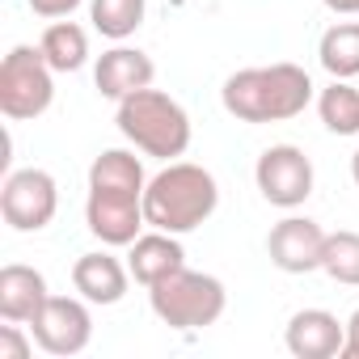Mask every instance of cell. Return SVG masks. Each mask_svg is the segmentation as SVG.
<instances>
[{
	"label": "cell",
	"mask_w": 359,
	"mask_h": 359,
	"mask_svg": "<svg viewBox=\"0 0 359 359\" xmlns=\"http://www.w3.org/2000/svg\"><path fill=\"white\" fill-rule=\"evenodd\" d=\"M220 102L237 123H287L313 102V81L300 64L241 68L224 81Z\"/></svg>",
	"instance_id": "obj_1"
},
{
	"label": "cell",
	"mask_w": 359,
	"mask_h": 359,
	"mask_svg": "<svg viewBox=\"0 0 359 359\" xmlns=\"http://www.w3.org/2000/svg\"><path fill=\"white\" fill-rule=\"evenodd\" d=\"M342 355L346 359H359V309L351 313V321H346V342H342Z\"/></svg>",
	"instance_id": "obj_24"
},
{
	"label": "cell",
	"mask_w": 359,
	"mask_h": 359,
	"mask_svg": "<svg viewBox=\"0 0 359 359\" xmlns=\"http://www.w3.org/2000/svg\"><path fill=\"white\" fill-rule=\"evenodd\" d=\"M30 334L34 342L55 355V359H68V355H81L93 338V317L85 309V296H51L43 304V313L30 321Z\"/></svg>",
	"instance_id": "obj_8"
},
{
	"label": "cell",
	"mask_w": 359,
	"mask_h": 359,
	"mask_svg": "<svg viewBox=\"0 0 359 359\" xmlns=\"http://www.w3.org/2000/svg\"><path fill=\"white\" fill-rule=\"evenodd\" d=\"M216 203H220L216 177L195 161H169L144 187V220L161 233H173V237L208 224Z\"/></svg>",
	"instance_id": "obj_2"
},
{
	"label": "cell",
	"mask_w": 359,
	"mask_h": 359,
	"mask_svg": "<svg viewBox=\"0 0 359 359\" xmlns=\"http://www.w3.org/2000/svg\"><path fill=\"white\" fill-rule=\"evenodd\" d=\"M85 224L102 245H131L140 237L144 220V195L135 191H106V187H89L85 199Z\"/></svg>",
	"instance_id": "obj_9"
},
{
	"label": "cell",
	"mask_w": 359,
	"mask_h": 359,
	"mask_svg": "<svg viewBox=\"0 0 359 359\" xmlns=\"http://www.w3.org/2000/svg\"><path fill=\"white\" fill-rule=\"evenodd\" d=\"M51 97H55V68L47 64L43 47H13L0 64V110L13 123H26V118H39L51 110Z\"/></svg>",
	"instance_id": "obj_5"
},
{
	"label": "cell",
	"mask_w": 359,
	"mask_h": 359,
	"mask_svg": "<svg viewBox=\"0 0 359 359\" xmlns=\"http://www.w3.org/2000/svg\"><path fill=\"white\" fill-rule=\"evenodd\" d=\"M144 9L148 0H89V22L102 39L123 43L144 26Z\"/></svg>",
	"instance_id": "obj_19"
},
{
	"label": "cell",
	"mask_w": 359,
	"mask_h": 359,
	"mask_svg": "<svg viewBox=\"0 0 359 359\" xmlns=\"http://www.w3.org/2000/svg\"><path fill=\"white\" fill-rule=\"evenodd\" d=\"M152 76H156V68H152V60H148L140 47H110V51H102V60H97V68H93L97 93L110 97V102H123L127 93L148 89Z\"/></svg>",
	"instance_id": "obj_12"
},
{
	"label": "cell",
	"mask_w": 359,
	"mask_h": 359,
	"mask_svg": "<svg viewBox=\"0 0 359 359\" xmlns=\"http://www.w3.org/2000/svg\"><path fill=\"white\" fill-rule=\"evenodd\" d=\"M34 18H47V22H60V18H72L81 9V0H26Z\"/></svg>",
	"instance_id": "obj_23"
},
{
	"label": "cell",
	"mask_w": 359,
	"mask_h": 359,
	"mask_svg": "<svg viewBox=\"0 0 359 359\" xmlns=\"http://www.w3.org/2000/svg\"><path fill=\"white\" fill-rule=\"evenodd\" d=\"M89 187L135 191V195H144L148 177H144V165H140L135 152H127V148H106V152L93 156V165H89Z\"/></svg>",
	"instance_id": "obj_16"
},
{
	"label": "cell",
	"mask_w": 359,
	"mask_h": 359,
	"mask_svg": "<svg viewBox=\"0 0 359 359\" xmlns=\"http://www.w3.org/2000/svg\"><path fill=\"white\" fill-rule=\"evenodd\" d=\"M321 271H325V275H330L334 283L359 287V233H351V229L325 233V254H321Z\"/></svg>",
	"instance_id": "obj_21"
},
{
	"label": "cell",
	"mask_w": 359,
	"mask_h": 359,
	"mask_svg": "<svg viewBox=\"0 0 359 359\" xmlns=\"http://www.w3.org/2000/svg\"><path fill=\"white\" fill-rule=\"evenodd\" d=\"M283 342L296 359H334V355H342L346 321H338L325 309H300V313H292Z\"/></svg>",
	"instance_id": "obj_11"
},
{
	"label": "cell",
	"mask_w": 359,
	"mask_h": 359,
	"mask_svg": "<svg viewBox=\"0 0 359 359\" xmlns=\"http://www.w3.org/2000/svg\"><path fill=\"white\" fill-rule=\"evenodd\" d=\"M47 300H51V292H47L43 271L22 266V262H9L5 271H0V317H5V321L30 325L43 313Z\"/></svg>",
	"instance_id": "obj_14"
},
{
	"label": "cell",
	"mask_w": 359,
	"mask_h": 359,
	"mask_svg": "<svg viewBox=\"0 0 359 359\" xmlns=\"http://www.w3.org/2000/svg\"><path fill=\"white\" fill-rule=\"evenodd\" d=\"M321 5L338 18H359V0H321Z\"/></svg>",
	"instance_id": "obj_25"
},
{
	"label": "cell",
	"mask_w": 359,
	"mask_h": 359,
	"mask_svg": "<svg viewBox=\"0 0 359 359\" xmlns=\"http://www.w3.org/2000/svg\"><path fill=\"white\" fill-rule=\"evenodd\" d=\"M0 359H30V338L22 334L18 321H9L0 330Z\"/></svg>",
	"instance_id": "obj_22"
},
{
	"label": "cell",
	"mask_w": 359,
	"mask_h": 359,
	"mask_svg": "<svg viewBox=\"0 0 359 359\" xmlns=\"http://www.w3.org/2000/svg\"><path fill=\"white\" fill-rule=\"evenodd\" d=\"M266 254L283 275H309L321 271V254H325V229L309 216H287L271 229L266 237Z\"/></svg>",
	"instance_id": "obj_10"
},
{
	"label": "cell",
	"mask_w": 359,
	"mask_h": 359,
	"mask_svg": "<svg viewBox=\"0 0 359 359\" xmlns=\"http://www.w3.org/2000/svg\"><path fill=\"white\" fill-rule=\"evenodd\" d=\"M351 177H355V187H359V148H355V156H351Z\"/></svg>",
	"instance_id": "obj_26"
},
{
	"label": "cell",
	"mask_w": 359,
	"mask_h": 359,
	"mask_svg": "<svg viewBox=\"0 0 359 359\" xmlns=\"http://www.w3.org/2000/svg\"><path fill=\"white\" fill-rule=\"evenodd\" d=\"M127 279L131 271L114 258V254H81L76 266H72V287L89 300V304H118L127 296Z\"/></svg>",
	"instance_id": "obj_15"
},
{
	"label": "cell",
	"mask_w": 359,
	"mask_h": 359,
	"mask_svg": "<svg viewBox=\"0 0 359 359\" xmlns=\"http://www.w3.org/2000/svg\"><path fill=\"white\" fill-rule=\"evenodd\" d=\"M317 60L334 81H351L359 76V22H338L321 34L317 43Z\"/></svg>",
	"instance_id": "obj_17"
},
{
	"label": "cell",
	"mask_w": 359,
	"mask_h": 359,
	"mask_svg": "<svg viewBox=\"0 0 359 359\" xmlns=\"http://www.w3.org/2000/svg\"><path fill=\"white\" fill-rule=\"evenodd\" d=\"M182 266H187V250H182V241H177L173 233H161V229H156V233H140V237L131 241L127 271H131V279L144 283V287L169 279L173 271H182Z\"/></svg>",
	"instance_id": "obj_13"
},
{
	"label": "cell",
	"mask_w": 359,
	"mask_h": 359,
	"mask_svg": "<svg viewBox=\"0 0 359 359\" xmlns=\"http://www.w3.org/2000/svg\"><path fill=\"white\" fill-rule=\"evenodd\" d=\"M317 114L325 123V131L334 135H359V89L346 81H334L321 89L317 97Z\"/></svg>",
	"instance_id": "obj_20"
},
{
	"label": "cell",
	"mask_w": 359,
	"mask_h": 359,
	"mask_svg": "<svg viewBox=\"0 0 359 359\" xmlns=\"http://www.w3.org/2000/svg\"><path fill=\"white\" fill-rule=\"evenodd\" d=\"M39 47H43V55H47V64L55 72H81L85 60H89V34L76 22H64V18L43 30Z\"/></svg>",
	"instance_id": "obj_18"
},
{
	"label": "cell",
	"mask_w": 359,
	"mask_h": 359,
	"mask_svg": "<svg viewBox=\"0 0 359 359\" xmlns=\"http://www.w3.org/2000/svg\"><path fill=\"white\" fill-rule=\"evenodd\" d=\"M118 131L144 152V156H161V161H173L191 148V114L182 110V102L161 93V89H135L118 102V114H114Z\"/></svg>",
	"instance_id": "obj_3"
},
{
	"label": "cell",
	"mask_w": 359,
	"mask_h": 359,
	"mask_svg": "<svg viewBox=\"0 0 359 359\" xmlns=\"http://www.w3.org/2000/svg\"><path fill=\"white\" fill-rule=\"evenodd\" d=\"M148 304L173 330H208V325H216L224 317L229 292H224V283L216 275L182 266V271H173L169 279L148 287Z\"/></svg>",
	"instance_id": "obj_4"
},
{
	"label": "cell",
	"mask_w": 359,
	"mask_h": 359,
	"mask_svg": "<svg viewBox=\"0 0 359 359\" xmlns=\"http://www.w3.org/2000/svg\"><path fill=\"white\" fill-rule=\"evenodd\" d=\"M60 212V187L47 169H18L0 187V216L13 233H39Z\"/></svg>",
	"instance_id": "obj_6"
},
{
	"label": "cell",
	"mask_w": 359,
	"mask_h": 359,
	"mask_svg": "<svg viewBox=\"0 0 359 359\" xmlns=\"http://www.w3.org/2000/svg\"><path fill=\"white\" fill-rule=\"evenodd\" d=\"M254 182L271 208L292 212L313 195V161L296 144H271L254 165Z\"/></svg>",
	"instance_id": "obj_7"
}]
</instances>
